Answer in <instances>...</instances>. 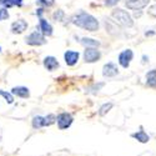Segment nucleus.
<instances>
[{
    "mask_svg": "<svg viewBox=\"0 0 156 156\" xmlns=\"http://www.w3.org/2000/svg\"><path fill=\"white\" fill-rule=\"evenodd\" d=\"M71 21L76 25V27H79L81 29H85V30H89V31H96L99 29V23L98 20L93 16L87 14V12H80V14H77L75 16H73Z\"/></svg>",
    "mask_w": 156,
    "mask_h": 156,
    "instance_id": "obj_1",
    "label": "nucleus"
},
{
    "mask_svg": "<svg viewBox=\"0 0 156 156\" xmlns=\"http://www.w3.org/2000/svg\"><path fill=\"white\" fill-rule=\"evenodd\" d=\"M111 15L116 20V23H119L120 25H122V27H129V28L133 27V24H134L133 18L127 11H125L122 9H115L111 12Z\"/></svg>",
    "mask_w": 156,
    "mask_h": 156,
    "instance_id": "obj_2",
    "label": "nucleus"
},
{
    "mask_svg": "<svg viewBox=\"0 0 156 156\" xmlns=\"http://www.w3.org/2000/svg\"><path fill=\"white\" fill-rule=\"evenodd\" d=\"M56 121H58L59 129L60 130H65L73 124V116L70 114H68V112H62V114H60L58 116Z\"/></svg>",
    "mask_w": 156,
    "mask_h": 156,
    "instance_id": "obj_3",
    "label": "nucleus"
},
{
    "mask_svg": "<svg viewBox=\"0 0 156 156\" xmlns=\"http://www.w3.org/2000/svg\"><path fill=\"white\" fill-rule=\"evenodd\" d=\"M27 43L29 45H43L45 44V37L40 31H34L27 37Z\"/></svg>",
    "mask_w": 156,
    "mask_h": 156,
    "instance_id": "obj_4",
    "label": "nucleus"
},
{
    "mask_svg": "<svg viewBox=\"0 0 156 156\" xmlns=\"http://www.w3.org/2000/svg\"><path fill=\"white\" fill-rule=\"evenodd\" d=\"M84 59L86 62H95L100 59V51L95 48H86L84 53Z\"/></svg>",
    "mask_w": 156,
    "mask_h": 156,
    "instance_id": "obj_5",
    "label": "nucleus"
},
{
    "mask_svg": "<svg viewBox=\"0 0 156 156\" xmlns=\"http://www.w3.org/2000/svg\"><path fill=\"white\" fill-rule=\"evenodd\" d=\"M133 56H134V53H133V50H124L122 53L119 55V62L122 68H129V65L130 62H131L133 60Z\"/></svg>",
    "mask_w": 156,
    "mask_h": 156,
    "instance_id": "obj_6",
    "label": "nucleus"
},
{
    "mask_svg": "<svg viewBox=\"0 0 156 156\" xmlns=\"http://www.w3.org/2000/svg\"><path fill=\"white\" fill-rule=\"evenodd\" d=\"M119 74V70H118V66L114 64V62H108L106 65H104L102 68V75L105 77H112L115 75Z\"/></svg>",
    "mask_w": 156,
    "mask_h": 156,
    "instance_id": "obj_7",
    "label": "nucleus"
},
{
    "mask_svg": "<svg viewBox=\"0 0 156 156\" xmlns=\"http://www.w3.org/2000/svg\"><path fill=\"white\" fill-rule=\"evenodd\" d=\"M150 0H126V6L131 10H139L145 8L149 4Z\"/></svg>",
    "mask_w": 156,
    "mask_h": 156,
    "instance_id": "obj_8",
    "label": "nucleus"
},
{
    "mask_svg": "<svg viewBox=\"0 0 156 156\" xmlns=\"http://www.w3.org/2000/svg\"><path fill=\"white\" fill-rule=\"evenodd\" d=\"M27 28H28V23L25 20H23V19L18 20L15 23H12V25H11V30H12V33H14V34L23 33L24 30H27Z\"/></svg>",
    "mask_w": 156,
    "mask_h": 156,
    "instance_id": "obj_9",
    "label": "nucleus"
},
{
    "mask_svg": "<svg viewBox=\"0 0 156 156\" xmlns=\"http://www.w3.org/2000/svg\"><path fill=\"white\" fill-rule=\"evenodd\" d=\"M77 60H79V53H76V51H66L65 53V61H66V64L69 65V66H73V65H75L77 62Z\"/></svg>",
    "mask_w": 156,
    "mask_h": 156,
    "instance_id": "obj_10",
    "label": "nucleus"
},
{
    "mask_svg": "<svg viewBox=\"0 0 156 156\" xmlns=\"http://www.w3.org/2000/svg\"><path fill=\"white\" fill-rule=\"evenodd\" d=\"M44 66H45L48 70L53 71V70H55L56 68H59V62H58V60H56L54 56H48V58H45V60H44Z\"/></svg>",
    "mask_w": 156,
    "mask_h": 156,
    "instance_id": "obj_11",
    "label": "nucleus"
},
{
    "mask_svg": "<svg viewBox=\"0 0 156 156\" xmlns=\"http://www.w3.org/2000/svg\"><path fill=\"white\" fill-rule=\"evenodd\" d=\"M40 30H41V34L43 35H48L50 36L53 34V28H51V25L45 20V19H40Z\"/></svg>",
    "mask_w": 156,
    "mask_h": 156,
    "instance_id": "obj_12",
    "label": "nucleus"
},
{
    "mask_svg": "<svg viewBox=\"0 0 156 156\" xmlns=\"http://www.w3.org/2000/svg\"><path fill=\"white\" fill-rule=\"evenodd\" d=\"M11 93L19 96V98H29V90L27 87H24V86H18V87H14L11 90Z\"/></svg>",
    "mask_w": 156,
    "mask_h": 156,
    "instance_id": "obj_13",
    "label": "nucleus"
},
{
    "mask_svg": "<svg viewBox=\"0 0 156 156\" xmlns=\"http://www.w3.org/2000/svg\"><path fill=\"white\" fill-rule=\"evenodd\" d=\"M134 139H136L137 141H140V142H142V144H145V142H147L149 140H150V137H149V135L144 131V130H140V131H137V133H135V134H133L131 135Z\"/></svg>",
    "mask_w": 156,
    "mask_h": 156,
    "instance_id": "obj_14",
    "label": "nucleus"
},
{
    "mask_svg": "<svg viewBox=\"0 0 156 156\" xmlns=\"http://www.w3.org/2000/svg\"><path fill=\"white\" fill-rule=\"evenodd\" d=\"M146 84L151 87L156 86V70H151L146 75Z\"/></svg>",
    "mask_w": 156,
    "mask_h": 156,
    "instance_id": "obj_15",
    "label": "nucleus"
},
{
    "mask_svg": "<svg viewBox=\"0 0 156 156\" xmlns=\"http://www.w3.org/2000/svg\"><path fill=\"white\" fill-rule=\"evenodd\" d=\"M33 126L35 129H40L45 126V118H43V116H35L33 119Z\"/></svg>",
    "mask_w": 156,
    "mask_h": 156,
    "instance_id": "obj_16",
    "label": "nucleus"
},
{
    "mask_svg": "<svg viewBox=\"0 0 156 156\" xmlns=\"http://www.w3.org/2000/svg\"><path fill=\"white\" fill-rule=\"evenodd\" d=\"M81 44L85 45L86 48H90V46H99L100 43L98 40H94V39H89V37H84L81 40Z\"/></svg>",
    "mask_w": 156,
    "mask_h": 156,
    "instance_id": "obj_17",
    "label": "nucleus"
},
{
    "mask_svg": "<svg viewBox=\"0 0 156 156\" xmlns=\"http://www.w3.org/2000/svg\"><path fill=\"white\" fill-rule=\"evenodd\" d=\"M0 4L5 5L6 8H9V6H11V5H18V6H21L23 0H0Z\"/></svg>",
    "mask_w": 156,
    "mask_h": 156,
    "instance_id": "obj_18",
    "label": "nucleus"
},
{
    "mask_svg": "<svg viewBox=\"0 0 156 156\" xmlns=\"http://www.w3.org/2000/svg\"><path fill=\"white\" fill-rule=\"evenodd\" d=\"M111 108H112V104H111V102H109V104H104V105L100 108L99 114H100L101 116H104V115H105V114H106Z\"/></svg>",
    "mask_w": 156,
    "mask_h": 156,
    "instance_id": "obj_19",
    "label": "nucleus"
},
{
    "mask_svg": "<svg viewBox=\"0 0 156 156\" xmlns=\"http://www.w3.org/2000/svg\"><path fill=\"white\" fill-rule=\"evenodd\" d=\"M0 95L4 96V98H5V100H6L9 104H11L12 101H14V98H12V95H11V94H9V93L3 91V90H0Z\"/></svg>",
    "mask_w": 156,
    "mask_h": 156,
    "instance_id": "obj_20",
    "label": "nucleus"
},
{
    "mask_svg": "<svg viewBox=\"0 0 156 156\" xmlns=\"http://www.w3.org/2000/svg\"><path fill=\"white\" fill-rule=\"evenodd\" d=\"M55 120H56V118L53 115V114H50L49 116H46L45 118V126L46 125H51V124H54L55 122Z\"/></svg>",
    "mask_w": 156,
    "mask_h": 156,
    "instance_id": "obj_21",
    "label": "nucleus"
},
{
    "mask_svg": "<svg viewBox=\"0 0 156 156\" xmlns=\"http://www.w3.org/2000/svg\"><path fill=\"white\" fill-rule=\"evenodd\" d=\"M8 18H9V12H8V10H6L5 8L0 9V21H2V20H6Z\"/></svg>",
    "mask_w": 156,
    "mask_h": 156,
    "instance_id": "obj_22",
    "label": "nucleus"
},
{
    "mask_svg": "<svg viewBox=\"0 0 156 156\" xmlns=\"http://www.w3.org/2000/svg\"><path fill=\"white\" fill-rule=\"evenodd\" d=\"M37 4L46 5V6H51V5L54 4V0H37Z\"/></svg>",
    "mask_w": 156,
    "mask_h": 156,
    "instance_id": "obj_23",
    "label": "nucleus"
},
{
    "mask_svg": "<svg viewBox=\"0 0 156 156\" xmlns=\"http://www.w3.org/2000/svg\"><path fill=\"white\" fill-rule=\"evenodd\" d=\"M147 12H149V15H151V16L156 18V5L150 6V8H149V10H147Z\"/></svg>",
    "mask_w": 156,
    "mask_h": 156,
    "instance_id": "obj_24",
    "label": "nucleus"
},
{
    "mask_svg": "<svg viewBox=\"0 0 156 156\" xmlns=\"http://www.w3.org/2000/svg\"><path fill=\"white\" fill-rule=\"evenodd\" d=\"M120 2V0H106L105 2V5L106 6H114V5H116Z\"/></svg>",
    "mask_w": 156,
    "mask_h": 156,
    "instance_id": "obj_25",
    "label": "nucleus"
}]
</instances>
